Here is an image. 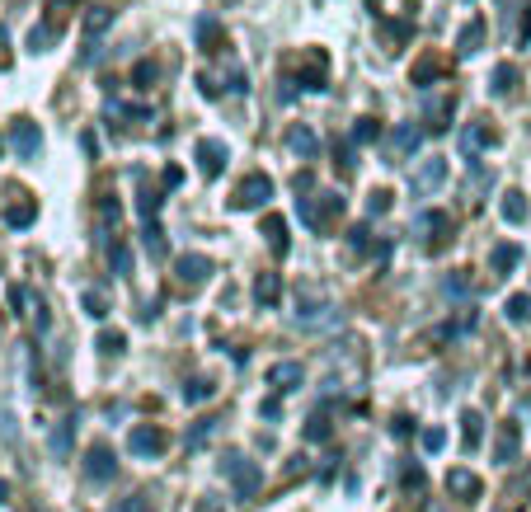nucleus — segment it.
Listing matches in <instances>:
<instances>
[{"instance_id":"obj_8","label":"nucleus","mask_w":531,"mask_h":512,"mask_svg":"<svg viewBox=\"0 0 531 512\" xmlns=\"http://www.w3.org/2000/svg\"><path fill=\"white\" fill-rule=\"evenodd\" d=\"M193 160H198V170L207 174V179H217L221 170H226V160H231V146L221 137H203L198 146H193Z\"/></svg>"},{"instance_id":"obj_30","label":"nucleus","mask_w":531,"mask_h":512,"mask_svg":"<svg viewBox=\"0 0 531 512\" xmlns=\"http://www.w3.org/2000/svg\"><path fill=\"white\" fill-rule=\"evenodd\" d=\"M217 395V386L207 381V376H193V381H184V404H203Z\"/></svg>"},{"instance_id":"obj_49","label":"nucleus","mask_w":531,"mask_h":512,"mask_svg":"<svg viewBox=\"0 0 531 512\" xmlns=\"http://www.w3.org/2000/svg\"><path fill=\"white\" fill-rule=\"evenodd\" d=\"M517 10H522V0H499V19H503V24H508Z\"/></svg>"},{"instance_id":"obj_43","label":"nucleus","mask_w":531,"mask_h":512,"mask_svg":"<svg viewBox=\"0 0 531 512\" xmlns=\"http://www.w3.org/2000/svg\"><path fill=\"white\" fill-rule=\"evenodd\" d=\"M118 512H156V508H151V498L146 494H127L123 503H118Z\"/></svg>"},{"instance_id":"obj_48","label":"nucleus","mask_w":531,"mask_h":512,"mask_svg":"<svg viewBox=\"0 0 531 512\" xmlns=\"http://www.w3.org/2000/svg\"><path fill=\"white\" fill-rule=\"evenodd\" d=\"M348 249H353V254L367 249V226H353V231H348Z\"/></svg>"},{"instance_id":"obj_36","label":"nucleus","mask_w":531,"mask_h":512,"mask_svg":"<svg viewBox=\"0 0 531 512\" xmlns=\"http://www.w3.org/2000/svg\"><path fill=\"white\" fill-rule=\"evenodd\" d=\"M442 296L466 301V296H470V278H466V273H447V278H442Z\"/></svg>"},{"instance_id":"obj_20","label":"nucleus","mask_w":531,"mask_h":512,"mask_svg":"<svg viewBox=\"0 0 531 512\" xmlns=\"http://www.w3.org/2000/svg\"><path fill=\"white\" fill-rule=\"evenodd\" d=\"M517 264H522V249L508 245V240L489 249V273H494V278H508V273H513Z\"/></svg>"},{"instance_id":"obj_28","label":"nucleus","mask_w":531,"mask_h":512,"mask_svg":"<svg viewBox=\"0 0 531 512\" xmlns=\"http://www.w3.org/2000/svg\"><path fill=\"white\" fill-rule=\"evenodd\" d=\"M57 24H52V19H43V24H33V33H29V52H47V47L57 43Z\"/></svg>"},{"instance_id":"obj_15","label":"nucleus","mask_w":531,"mask_h":512,"mask_svg":"<svg viewBox=\"0 0 531 512\" xmlns=\"http://www.w3.org/2000/svg\"><path fill=\"white\" fill-rule=\"evenodd\" d=\"M480 489H485V484H480V475H475V470H447V494L452 498H461V503H475V498H480Z\"/></svg>"},{"instance_id":"obj_41","label":"nucleus","mask_w":531,"mask_h":512,"mask_svg":"<svg viewBox=\"0 0 531 512\" xmlns=\"http://www.w3.org/2000/svg\"><path fill=\"white\" fill-rule=\"evenodd\" d=\"M156 76H160V71H156L151 62H137V71H132V80H137V90H151V85H156Z\"/></svg>"},{"instance_id":"obj_7","label":"nucleus","mask_w":531,"mask_h":512,"mask_svg":"<svg viewBox=\"0 0 531 512\" xmlns=\"http://www.w3.org/2000/svg\"><path fill=\"white\" fill-rule=\"evenodd\" d=\"M212 268H217V264H212L207 254H179V259H174V278H179V287L198 292V287L212 278Z\"/></svg>"},{"instance_id":"obj_9","label":"nucleus","mask_w":531,"mask_h":512,"mask_svg":"<svg viewBox=\"0 0 531 512\" xmlns=\"http://www.w3.org/2000/svg\"><path fill=\"white\" fill-rule=\"evenodd\" d=\"M10 146H15L19 160H38V156H43V132H38V123L15 118V127H10Z\"/></svg>"},{"instance_id":"obj_19","label":"nucleus","mask_w":531,"mask_h":512,"mask_svg":"<svg viewBox=\"0 0 531 512\" xmlns=\"http://www.w3.org/2000/svg\"><path fill=\"white\" fill-rule=\"evenodd\" d=\"M414 231H419L428 245H438L442 235L452 231V217H447V212H419V217H414Z\"/></svg>"},{"instance_id":"obj_31","label":"nucleus","mask_w":531,"mask_h":512,"mask_svg":"<svg viewBox=\"0 0 531 512\" xmlns=\"http://www.w3.org/2000/svg\"><path fill=\"white\" fill-rule=\"evenodd\" d=\"M503 315H508V325H527L531 320V296H508V306H503Z\"/></svg>"},{"instance_id":"obj_10","label":"nucleus","mask_w":531,"mask_h":512,"mask_svg":"<svg viewBox=\"0 0 531 512\" xmlns=\"http://www.w3.org/2000/svg\"><path fill=\"white\" fill-rule=\"evenodd\" d=\"M113 475H118V456H113V447L109 442H94V447L85 451V480L104 484V480H113Z\"/></svg>"},{"instance_id":"obj_44","label":"nucleus","mask_w":531,"mask_h":512,"mask_svg":"<svg viewBox=\"0 0 531 512\" xmlns=\"http://www.w3.org/2000/svg\"><path fill=\"white\" fill-rule=\"evenodd\" d=\"M85 311H90L94 320H104V315H109V301H104L99 292H85Z\"/></svg>"},{"instance_id":"obj_27","label":"nucleus","mask_w":531,"mask_h":512,"mask_svg":"<svg viewBox=\"0 0 531 512\" xmlns=\"http://www.w3.org/2000/svg\"><path fill=\"white\" fill-rule=\"evenodd\" d=\"M141 249H146L151 259H165V254H170V240H165V231H160L156 221H146V231H141Z\"/></svg>"},{"instance_id":"obj_37","label":"nucleus","mask_w":531,"mask_h":512,"mask_svg":"<svg viewBox=\"0 0 531 512\" xmlns=\"http://www.w3.org/2000/svg\"><path fill=\"white\" fill-rule=\"evenodd\" d=\"M212 433H217V419H198V423H193V433H188V447H193V451L207 447V442H212Z\"/></svg>"},{"instance_id":"obj_6","label":"nucleus","mask_w":531,"mask_h":512,"mask_svg":"<svg viewBox=\"0 0 531 512\" xmlns=\"http://www.w3.org/2000/svg\"><path fill=\"white\" fill-rule=\"evenodd\" d=\"M165 447H170V433H165V428H156V423H137V428L127 433V451H132V456H141V461L160 456Z\"/></svg>"},{"instance_id":"obj_11","label":"nucleus","mask_w":531,"mask_h":512,"mask_svg":"<svg viewBox=\"0 0 531 512\" xmlns=\"http://www.w3.org/2000/svg\"><path fill=\"white\" fill-rule=\"evenodd\" d=\"M33 221H38V198H29V193H10V202H5V226L10 231H29Z\"/></svg>"},{"instance_id":"obj_14","label":"nucleus","mask_w":531,"mask_h":512,"mask_svg":"<svg viewBox=\"0 0 531 512\" xmlns=\"http://www.w3.org/2000/svg\"><path fill=\"white\" fill-rule=\"evenodd\" d=\"M456 141H461V156H466L470 165H475V156H480L485 146H494V141H499V137H494V127H485V123H466V127H461V137H456Z\"/></svg>"},{"instance_id":"obj_38","label":"nucleus","mask_w":531,"mask_h":512,"mask_svg":"<svg viewBox=\"0 0 531 512\" xmlns=\"http://www.w3.org/2000/svg\"><path fill=\"white\" fill-rule=\"evenodd\" d=\"M391 212V188H376V193H367V217H386Z\"/></svg>"},{"instance_id":"obj_12","label":"nucleus","mask_w":531,"mask_h":512,"mask_svg":"<svg viewBox=\"0 0 531 512\" xmlns=\"http://www.w3.org/2000/svg\"><path fill=\"white\" fill-rule=\"evenodd\" d=\"M419 146H423V127L400 123L391 132V146H386V151H391V165H405V160H414V151H419Z\"/></svg>"},{"instance_id":"obj_50","label":"nucleus","mask_w":531,"mask_h":512,"mask_svg":"<svg viewBox=\"0 0 531 512\" xmlns=\"http://www.w3.org/2000/svg\"><path fill=\"white\" fill-rule=\"evenodd\" d=\"M259 414H264V419H278V414H282V404H278V395H273V400H264V409H259Z\"/></svg>"},{"instance_id":"obj_53","label":"nucleus","mask_w":531,"mask_h":512,"mask_svg":"<svg viewBox=\"0 0 531 512\" xmlns=\"http://www.w3.org/2000/svg\"><path fill=\"white\" fill-rule=\"evenodd\" d=\"M0 156H5V137H0Z\"/></svg>"},{"instance_id":"obj_24","label":"nucleus","mask_w":531,"mask_h":512,"mask_svg":"<svg viewBox=\"0 0 531 512\" xmlns=\"http://www.w3.org/2000/svg\"><path fill=\"white\" fill-rule=\"evenodd\" d=\"M264 240H268V249H273L278 259L292 249V240H287V221H282L278 212H268V217H264Z\"/></svg>"},{"instance_id":"obj_40","label":"nucleus","mask_w":531,"mask_h":512,"mask_svg":"<svg viewBox=\"0 0 531 512\" xmlns=\"http://www.w3.org/2000/svg\"><path fill=\"white\" fill-rule=\"evenodd\" d=\"M71 433H76V419H66L62 428L52 433V451H57V456H66V447H71Z\"/></svg>"},{"instance_id":"obj_32","label":"nucleus","mask_w":531,"mask_h":512,"mask_svg":"<svg viewBox=\"0 0 531 512\" xmlns=\"http://www.w3.org/2000/svg\"><path fill=\"white\" fill-rule=\"evenodd\" d=\"M99 353H104V357H123L127 353V334H123V329H104V334H99Z\"/></svg>"},{"instance_id":"obj_52","label":"nucleus","mask_w":531,"mask_h":512,"mask_svg":"<svg viewBox=\"0 0 531 512\" xmlns=\"http://www.w3.org/2000/svg\"><path fill=\"white\" fill-rule=\"evenodd\" d=\"M5 498H10V484H5V480H0V503H5Z\"/></svg>"},{"instance_id":"obj_23","label":"nucleus","mask_w":531,"mask_h":512,"mask_svg":"<svg viewBox=\"0 0 531 512\" xmlns=\"http://www.w3.org/2000/svg\"><path fill=\"white\" fill-rule=\"evenodd\" d=\"M499 212H503V221H508V226H522V221H527V193H522V188H508V193H503V202H499Z\"/></svg>"},{"instance_id":"obj_3","label":"nucleus","mask_w":531,"mask_h":512,"mask_svg":"<svg viewBox=\"0 0 531 512\" xmlns=\"http://www.w3.org/2000/svg\"><path fill=\"white\" fill-rule=\"evenodd\" d=\"M273 198V179L268 174H245L231 193V212H264Z\"/></svg>"},{"instance_id":"obj_22","label":"nucleus","mask_w":531,"mask_h":512,"mask_svg":"<svg viewBox=\"0 0 531 512\" xmlns=\"http://www.w3.org/2000/svg\"><path fill=\"white\" fill-rule=\"evenodd\" d=\"M254 301H259L264 311L278 306V301H282V278H278V273H259V278H254Z\"/></svg>"},{"instance_id":"obj_17","label":"nucleus","mask_w":531,"mask_h":512,"mask_svg":"<svg viewBox=\"0 0 531 512\" xmlns=\"http://www.w3.org/2000/svg\"><path fill=\"white\" fill-rule=\"evenodd\" d=\"M193 38H198L203 52H221V47H226V33H221L217 15H198V19H193Z\"/></svg>"},{"instance_id":"obj_21","label":"nucleus","mask_w":531,"mask_h":512,"mask_svg":"<svg viewBox=\"0 0 531 512\" xmlns=\"http://www.w3.org/2000/svg\"><path fill=\"white\" fill-rule=\"evenodd\" d=\"M480 43H485V19H470L466 29L456 33V57L466 62V57H475L480 52Z\"/></svg>"},{"instance_id":"obj_25","label":"nucleus","mask_w":531,"mask_h":512,"mask_svg":"<svg viewBox=\"0 0 531 512\" xmlns=\"http://www.w3.org/2000/svg\"><path fill=\"white\" fill-rule=\"evenodd\" d=\"M480 442H485V419H480L475 409H466V414H461V447L480 451Z\"/></svg>"},{"instance_id":"obj_2","label":"nucleus","mask_w":531,"mask_h":512,"mask_svg":"<svg viewBox=\"0 0 531 512\" xmlns=\"http://www.w3.org/2000/svg\"><path fill=\"white\" fill-rule=\"evenodd\" d=\"M297 212L315 235H325L334 226V217L344 212V198L339 193H311V198H297Z\"/></svg>"},{"instance_id":"obj_46","label":"nucleus","mask_w":531,"mask_h":512,"mask_svg":"<svg viewBox=\"0 0 531 512\" xmlns=\"http://www.w3.org/2000/svg\"><path fill=\"white\" fill-rule=\"evenodd\" d=\"M447 447V433L442 428H423V451H442Z\"/></svg>"},{"instance_id":"obj_16","label":"nucleus","mask_w":531,"mask_h":512,"mask_svg":"<svg viewBox=\"0 0 531 512\" xmlns=\"http://www.w3.org/2000/svg\"><path fill=\"white\" fill-rule=\"evenodd\" d=\"M287 151H292L297 160H315L320 156V137H315L306 123H292L287 127Z\"/></svg>"},{"instance_id":"obj_13","label":"nucleus","mask_w":531,"mask_h":512,"mask_svg":"<svg viewBox=\"0 0 531 512\" xmlns=\"http://www.w3.org/2000/svg\"><path fill=\"white\" fill-rule=\"evenodd\" d=\"M452 113H456L452 90L423 99V123H428V132H447V127H452Z\"/></svg>"},{"instance_id":"obj_1","label":"nucleus","mask_w":531,"mask_h":512,"mask_svg":"<svg viewBox=\"0 0 531 512\" xmlns=\"http://www.w3.org/2000/svg\"><path fill=\"white\" fill-rule=\"evenodd\" d=\"M221 475L231 480V489H235V498H240V503H250V498L259 494V484H264L259 461H250L245 451H226V456H221Z\"/></svg>"},{"instance_id":"obj_47","label":"nucleus","mask_w":531,"mask_h":512,"mask_svg":"<svg viewBox=\"0 0 531 512\" xmlns=\"http://www.w3.org/2000/svg\"><path fill=\"white\" fill-rule=\"evenodd\" d=\"M438 76H442V66H438V62H423L419 71H414V85H433Z\"/></svg>"},{"instance_id":"obj_35","label":"nucleus","mask_w":531,"mask_h":512,"mask_svg":"<svg viewBox=\"0 0 531 512\" xmlns=\"http://www.w3.org/2000/svg\"><path fill=\"white\" fill-rule=\"evenodd\" d=\"M376 137H381L376 118H358V123H353V146H372Z\"/></svg>"},{"instance_id":"obj_29","label":"nucleus","mask_w":531,"mask_h":512,"mask_svg":"<svg viewBox=\"0 0 531 512\" xmlns=\"http://www.w3.org/2000/svg\"><path fill=\"white\" fill-rule=\"evenodd\" d=\"M513 90H517V66L513 62H499V66H494V94H499V99H508Z\"/></svg>"},{"instance_id":"obj_33","label":"nucleus","mask_w":531,"mask_h":512,"mask_svg":"<svg viewBox=\"0 0 531 512\" xmlns=\"http://www.w3.org/2000/svg\"><path fill=\"white\" fill-rule=\"evenodd\" d=\"M109 264H113V273H118V278H127V273H132V249H127L123 240H113V245H109Z\"/></svg>"},{"instance_id":"obj_42","label":"nucleus","mask_w":531,"mask_h":512,"mask_svg":"<svg viewBox=\"0 0 531 512\" xmlns=\"http://www.w3.org/2000/svg\"><path fill=\"white\" fill-rule=\"evenodd\" d=\"M160 202H165V198H160L156 188H151V193H141V202H137V207H141V217H146V221H156V212H160Z\"/></svg>"},{"instance_id":"obj_45","label":"nucleus","mask_w":531,"mask_h":512,"mask_svg":"<svg viewBox=\"0 0 531 512\" xmlns=\"http://www.w3.org/2000/svg\"><path fill=\"white\" fill-rule=\"evenodd\" d=\"M306 437H311V442H329V419L325 414H315L311 428H306Z\"/></svg>"},{"instance_id":"obj_18","label":"nucleus","mask_w":531,"mask_h":512,"mask_svg":"<svg viewBox=\"0 0 531 512\" xmlns=\"http://www.w3.org/2000/svg\"><path fill=\"white\" fill-rule=\"evenodd\" d=\"M301 381H306V372H301V362H273V367H268V386L278 390V395H287V390H297Z\"/></svg>"},{"instance_id":"obj_51","label":"nucleus","mask_w":531,"mask_h":512,"mask_svg":"<svg viewBox=\"0 0 531 512\" xmlns=\"http://www.w3.org/2000/svg\"><path fill=\"white\" fill-rule=\"evenodd\" d=\"M198 512H226V503H217V498H203V503H198Z\"/></svg>"},{"instance_id":"obj_26","label":"nucleus","mask_w":531,"mask_h":512,"mask_svg":"<svg viewBox=\"0 0 531 512\" xmlns=\"http://www.w3.org/2000/svg\"><path fill=\"white\" fill-rule=\"evenodd\" d=\"M113 29V5H94L85 15V43H99V33Z\"/></svg>"},{"instance_id":"obj_5","label":"nucleus","mask_w":531,"mask_h":512,"mask_svg":"<svg viewBox=\"0 0 531 512\" xmlns=\"http://www.w3.org/2000/svg\"><path fill=\"white\" fill-rule=\"evenodd\" d=\"M442 184H447V160L442 156L419 160V170L409 174V193H414V198H433Z\"/></svg>"},{"instance_id":"obj_39","label":"nucleus","mask_w":531,"mask_h":512,"mask_svg":"<svg viewBox=\"0 0 531 512\" xmlns=\"http://www.w3.org/2000/svg\"><path fill=\"white\" fill-rule=\"evenodd\" d=\"M381 33H386V43L391 47H400L409 38V33H414V24H400V19H386V24H381Z\"/></svg>"},{"instance_id":"obj_34","label":"nucleus","mask_w":531,"mask_h":512,"mask_svg":"<svg viewBox=\"0 0 531 512\" xmlns=\"http://www.w3.org/2000/svg\"><path fill=\"white\" fill-rule=\"evenodd\" d=\"M494 451H499L503 466H513V461H517V428H513V423H508V428L499 433V447H494Z\"/></svg>"},{"instance_id":"obj_4","label":"nucleus","mask_w":531,"mask_h":512,"mask_svg":"<svg viewBox=\"0 0 531 512\" xmlns=\"http://www.w3.org/2000/svg\"><path fill=\"white\" fill-rule=\"evenodd\" d=\"M334 320V301H329L320 287H306V292H297V325L306 329H320Z\"/></svg>"}]
</instances>
